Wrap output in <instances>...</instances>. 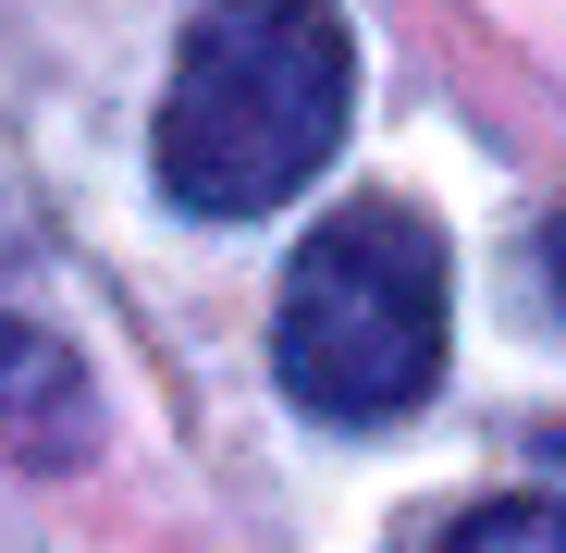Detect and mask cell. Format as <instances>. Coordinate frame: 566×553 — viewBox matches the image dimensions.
<instances>
[{
	"instance_id": "3957f363",
	"label": "cell",
	"mask_w": 566,
	"mask_h": 553,
	"mask_svg": "<svg viewBox=\"0 0 566 553\" xmlns=\"http://www.w3.org/2000/svg\"><path fill=\"white\" fill-rule=\"evenodd\" d=\"M86 443H99L86 369H74L38 320H0V455H25V468H74Z\"/></svg>"
},
{
	"instance_id": "6da1fadb",
	"label": "cell",
	"mask_w": 566,
	"mask_h": 553,
	"mask_svg": "<svg viewBox=\"0 0 566 553\" xmlns=\"http://www.w3.org/2000/svg\"><path fill=\"white\" fill-rule=\"evenodd\" d=\"M345 86H357V50L333 0H210L160 99V198L198 222L283 210L333 160Z\"/></svg>"
},
{
	"instance_id": "7a4b0ae2",
	"label": "cell",
	"mask_w": 566,
	"mask_h": 553,
	"mask_svg": "<svg viewBox=\"0 0 566 553\" xmlns=\"http://www.w3.org/2000/svg\"><path fill=\"white\" fill-rule=\"evenodd\" d=\"M271 369L308 418H345V430L407 418L443 369V234L395 198L333 210L283 270Z\"/></svg>"
},
{
	"instance_id": "5b68a950",
	"label": "cell",
	"mask_w": 566,
	"mask_h": 553,
	"mask_svg": "<svg viewBox=\"0 0 566 553\" xmlns=\"http://www.w3.org/2000/svg\"><path fill=\"white\" fill-rule=\"evenodd\" d=\"M542 270H554V296H566V222H554V234H542Z\"/></svg>"
},
{
	"instance_id": "277c9868",
	"label": "cell",
	"mask_w": 566,
	"mask_h": 553,
	"mask_svg": "<svg viewBox=\"0 0 566 553\" xmlns=\"http://www.w3.org/2000/svg\"><path fill=\"white\" fill-rule=\"evenodd\" d=\"M443 553H566V504L554 492H505V504H468L443 529Z\"/></svg>"
}]
</instances>
